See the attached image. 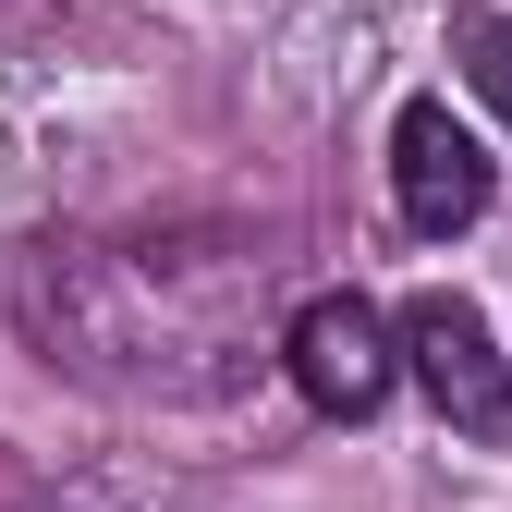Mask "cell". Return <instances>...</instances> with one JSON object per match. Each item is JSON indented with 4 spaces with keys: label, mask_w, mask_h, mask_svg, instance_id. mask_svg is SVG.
<instances>
[{
    "label": "cell",
    "mask_w": 512,
    "mask_h": 512,
    "mask_svg": "<svg viewBox=\"0 0 512 512\" xmlns=\"http://www.w3.org/2000/svg\"><path fill=\"white\" fill-rule=\"evenodd\" d=\"M37 330L74 378L135 403H208L256 366V256L159 232V244H49Z\"/></svg>",
    "instance_id": "obj_1"
},
{
    "label": "cell",
    "mask_w": 512,
    "mask_h": 512,
    "mask_svg": "<svg viewBox=\"0 0 512 512\" xmlns=\"http://www.w3.org/2000/svg\"><path fill=\"white\" fill-rule=\"evenodd\" d=\"M403 366H415V391L439 403V427H464L476 452H512V366H500L488 317L464 293H415L403 305Z\"/></svg>",
    "instance_id": "obj_2"
},
{
    "label": "cell",
    "mask_w": 512,
    "mask_h": 512,
    "mask_svg": "<svg viewBox=\"0 0 512 512\" xmlns=\"http://www.w3.org/2000/svg\"><path fill=\"white\" fill-rule=\"evenodd\" d=\"M281 366L317 415H378L403 378V317H378L366 293H305L293 330H281Z\"/></svg>",
    "instance_id": "obj_3"
},
{
    "label": "cell",
    "mask_w": 512,
    "mask_h": 512,
    "mask_svg": "<svg viewBox=\"0 0 512 512\" xmlns=\"http://www.w3.org/2000/svg\"><path fill=\"white\" fill-rule=\"evenodd\" d=\"M488 147H476V122L452 110V98H403V122H391V208L427 232V244H452V232H476L488 220Z\"/></svg>",
    "instance_id": "obj_4"
},
{
    "label": "cell",
    "mask_w": 512,
    "mask_h": 512,
    "mask_svg": "<svg viewBox=\"0 0 512 512\" xmlns=\"http://www.w3.org/2000/svg\"><path fill=\"white\" fill-rule=\"evenodd\" d=\"M464 49H476V86H488L500 122H512V25H464Z\"/></svg>",
    "instance_id": "obj_5"
}]
</instances>
